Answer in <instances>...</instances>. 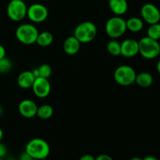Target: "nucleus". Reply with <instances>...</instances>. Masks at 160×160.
<instances>
[{"instance_id": "nucleus-25", "label": "nucleus", "mask_w": 160, "mask_h": 160, "mask_svg": "<svg viewBox=\"0 0 160 160\" xmlns=\"http://www.w3.org/2000/svg\"><path fill=\"white\" fill-rule=\"evenodd\" d=\"M95 160H113V159L107 154H101L95 158Z\"/></svg>"}, {"instance_id": "nucleus-8", "label": "nucleus", "mask_w": 160, "mask_h": 160, "mask_svg": "<svg viewBox=\"0 0 160 160\" xmlns=\"http://www.w3.org/2000/svg\"><path fill=\"white\" fill-rule=\"evenodd\" d=\"M48 9L41 3H34L28 7L27 17L33 23H42L48 18Z\"/></svg>"}, {"instance_id": "nucleus-26", "label": "nucleus", "mask_w": 160, "mask_h": 160, "mask_svg": "<svg viewBox=\"0 0 160 160\" xmlns=\"http://www.w3.org/2000/svg\"><path fill=\"white\" fill-rule=\"evenodd\" d=\"M19 160H34V159H33L29 154H28L26 152H23L21 153V155L20 156Z\"/></svg>"}, {"instance_id": "nucleus-32", "label": "nucleus", "mask_w": 160, "mask_h": 160, "mask_svg": "<svg viewBox=\"0 0 160 160\" xmlns=\"http://www.w3.org/2000/svg\"><path fill=\"white\" fill-rule=\"evenodd\" d=\"M130 160H142V159L140 157H133V158H131Z\"/></svg>"}, {"instance_id": "nucleus-7", "label": "nucleus", "mask_w": 160, "mask_h": 160, "mask_svg": "<svg viewBox=\"0 0 160 160\" xmlns=\"http://www.w3.org/2000/svg\"><path fill=\"white\" fill-rule=\"evenodd\" d=\"M28 6L23 0H10L7 6L6 12L11 20L19 22L27 17Z\"/></svg>"}, {"instance_id": "nucleus-6", "label": "nucleus", "mask_w": 160, "mask_h": 160, "mask_svg": "<svg viewBox=\"0 0 160 160\" xmlns=\"http://www.w3.org/2000/svg\"><path fill=\"white\" fill-rule=\"evenodd\" d=\"M136 72L133 67L128 65H121L114 72V80L122 86H130L135 83Z\"/></svg>"}, {"instance_id": "nucleus-13", "label": "nucleus", "mask_w": 160, "mask_h": 160, "mask_svg": "<svg viewBox=\"0 0 160 160\" xmlns=\"http://www.w3.org/2000/svg\"><path fill=\"white\" fill-rule=\"evenodd\" d=\"M81 43L74 36H70L63 42V50L67 55H76L81 48Z\"/></svg>"}, {"instance_id": "nucleus-27", "label": "nucleus", "mask_w": 160, "mask_h": 160, "mask_svg": "<svg viewBox=\"0 0 160 160\" xmlns=\"http://www.w3.org/2000/svg\"><path fill=\"white\" fill-rule=\"evenodd\" d=\"M79 160H95V157H94L92 155L86 154L81 156Z\"/></svg>"}, {"instance_id": "nucleus-22", "label": "nucleus", "mask_w": 160, "mask_h": 160, "mask_svg": "<svg viewBox=\"0 0 160 160\" xmlns=\"http://www.w3.org/2000/svg\"><path fill=\"white\" fill-rule=\"evenodd\" d=\"M12 67V61L9 59L6 58V56L0 59V73L4 74L7 73L11 70Z\"/></svg>"}, {"instance_id": "nucleus-18", "label": "nucleus", "mask_w": 160, "mask_h": 160, "mask_svg": "<svg viewBox=\"0 0 160 160\" xmlns=\"http://www.w3.org/2000/svg\"><path fill=\"white\" fill-rule=\"evenodd\" d=\"M53 40H54V38H53L52 33L48 32V31H43V32L38 34L36 43L39 46L47 47L52 43Z\"/></svg>"}, {"instance_id": "nucleus-28", "label": "nucleus", "mask_w": 160, "mask_h": 160, "mask_svg": "<svg viewBox=\"0 0 160 160\" xmlns=\"http://www.w3.org/2000/svg\"><path fill=\"white\" fill-rule=\"evenodd\" d=\"M6 48H4V46L0 45V59H2V58L6 56Z\"/></svg>"}, {"instance_id": "nucleus-20", "label": "nucleus", "mask_w": 160, "mask_h": 160, "mask_svg": "<svg viewBox=\"0 0 160 160\" xmlns=\"http://www.w3.org/2000/svg\"><path fill=\"white\" fill-rule=\"evenodd\" d=\"M107 51L113 56H119L121 55V45L116 39L110 40L106 45Z\"/></svg>"}, {"instance_id": "nucleus-4", "label": "nucleus", "mask_w": 160, "mask_h": 160, "mask_svg": "<svg viewBox=\"0 0 160 160\" xmlns=\"http://www.w3.org/2000/svg\"><path fill=\"white\" fill-rule=\"evenodd\" d=\"M139 53L147 59H153L160 55V44L158 41L145 36L138 42Z\"/></svg>"}, {"instance_id": "nucleus-11", "label": "nucleus", "mask_w": 160, "mask_h": 160, "mask_svg": "<svg viewBox=\"0 0 160 160\" xmlns=\"http://www.w3.org/2000/svg\"><path fill=\"white\" fill-rule=\"evenodd\" d=\"M121 45V56L127 58H131L139 53V44L135 39H125Z\"/></svg>"}, {"instance_id": "nucleus-10", "label": "nucleus", "mask_w": 160, "mask_h": 160, "mask_svg": "<svg viewBox=\"0 0 160 160\" xmlns=\"http://www.w3.org/2000/svg\"><path fill=\"white\" fill-rule=\"evenodd\" d=\"M33 92L38 98H43L48 96L51 92V84L47 78H36L32 87Z\"/></svg>"}, {"instance_id": "nucleus-23", "label": "nucleus", "mask_w": 160, "mask_h": 160, "mask_svg": "<svg viewBox=\"0 0 160 160\" xmlns=\"http://www.w3.org/2000/svg\"><path fill=\"white\" fill-rule=\"evenodd\" d=\"M39 77L48 79L52 74V68L48 64H42L38 68Z\"/></svg>"}, {"instance_id": "nucleus-30", "label": "nucleus", "mask_w": 160, "mask_h": 160, "mask_svg": "<svg viewBox=\"0 0 160 160\" xmlns=\"http://www.w3.org/2000/svg\"><path fill=\"white\" fill-rule=\"evenodd\" d=\"M2 138H3V131L1 129V128H0V142H1L2 140Z\"/></svg>"}, {"instance_id": "nucleus-12", "label": "nucleus", "mask_w": 160, "mask_h": 160, "mask_svg": "<svg viewBox=\"0 0 160 160\" xmlns=\"http://www.w3.org/2000/svg\"><path fill=\"white\" fill-rule=\"evenodd\" d=\"M18 109L22 117L30 119L35 117L37 114L38 106L32 100L23 99L19 104Z\"/></svg>"}, {"instance_id": "nucleus-29", "label": "nucleus", "mask_w": 160, "mask_h": 160, "mask_svg": "<svg viewBox=\"0 0 160 160\" xmlns=\"http://www.w3.org/2000/svg\"><path fill=\"white\" fill-rule=\"evenodd\" d=\"M142 160H159L157 158L154 157V156H148L146 157L143 158Z\"/></svg>"}, {"instance_id": "nucleus-9", "label": "nucleus", "mask_w": 160, "mask_h": 160, "mask_svg": "<svg viewBox=\"0 0 160 160\" xmlns=\"http://www.w3.org/2000/svg\"><path fill=\"white\" fill-rule=\"evenodd\" d=\"M141 16L143 21L149 25L159 23L160 10L156 5L152 3H146L141 8Z\"/></svg>"}, {"instance_id": "nucleus-34", "label": "nucleus", "mask_w": 160, "mask_h": 160, "mask_svg": "<svg viewBox=\"0 0 160 160\" xmlns=\"http://www.w3.org/2000/svg\"><path fill=\"white\" fill-rule=\"evenodd\" d=\"M0 160H2V158H0Z\"/></svg>"}, {"instance_id": "nucleus-14", "label": "nucleus", "mask_w": 160, "mask_h": 160, "mask_svg": "<svg viewBox=\"0 0 160 160\" xmlns=\"http://www.w3.org/2000/svg\"><path fill=\"white\" fill-rule=\"evenodd\" d=\"M35 77L33 74L32 71L25 70L19 74L17 78V84L19 87L23 89H28L32 87Z\"/></svg>"}, {"instance_id": "nucleus-3", "label": "nucleus", "mask_w": 160, "mask_h": 160, "mask_svg": "<svg viewBox=\"0 0 160 160\" xmlns=\"http://www.w3.org/2000/svg\"><path fill=\"white\" fill-rule=\"evenodd\" d=\"M97 32V28L93 22L84 21L76 27L73 36L81 43H89L95 39Z\"/></svg>"}, {"instance_id": "nucleus-35", "label": "nucleus", "mask_w": 160, "mask_h": 160, "mask_svg": "<svg viewBox=\"0 0 160 160\" xmlns=\"http://www.w3.org/2000/svg\"><path fill=\"white\" fill-rule=\"evenodd\" d=\"M108 1H109V0H108Z\"/></svg>"}, {"instance_id": "nucleus-17", "label": "nucleus", "mask_w": 160, "mask_h": 160, "mask_svg": "<svg viewBox=\"0 0 160 160\" xmlns=\"http://www.w3.org/2000/svg\"><path fill=\"white\" fill-rule=\"evenodd\" d=\"M127 29L134 33H138L142 31L144 28V21L139 17H133L126 20Z\"/></svg>"}, {"instance_id": "nucleus-5", "label": "nucleus", "mask_w": 160, "mask_h": 160, "mask_svg": "<svg viewBox=\"0 0 160 160\" xmlns=\"http://www.w3.org/2000/svg\"><path fill=\"white\" fill-rule=\"evenodd\" d=\"M106 32L109 38L117 39L120 38L127 31L126 20L120 16H115L107 20L106 23Z\"/></svg>"}, {"instance_id": "nucleus-33", "label": "nucleus", "mask_w": 160, "mask_h": 160, "mask_svg": "<svg viewBox=\"0 0 160 160\" xmlns=\"http://www.w3.org/2000/svg\"><path fill=\"white\" fill-rule=\"evenodd\" d=\"M2 108L1 106H0V116L2 115Z\"/></svg>"}, {"instance_id": "nucleus-19", "label": "nucleus", "mask_w": 160, "mask_h": 160, "mask_svg": "<svg viewBox=\"0 0 160 160\" xmlns=\"http://www.w3.org/2000/svg\"><path fill=\"white\" fill-rule=\"evenodd\" d=\"M53 115V108L50 105L44 104L40 106H38L37 114L38 117L42 120H48L51 118Z\"/></svg>"}, {"instance_id": "nucleus-21", "label": "nucleus", "mask_w": 160, "mask_h": 160, "mask_svg": "<svg viewBox=\"0 0 160 160\" xmlns=\"http://www.w3.org/2000/svg\"><path fill=\"white\" fill-rule=\"evenodd\" d=\"M147 36L154 40L159 41L160 39V23H156L150 25L147 31Z\"/></svg>"}, {"instance_id": "nucleus-15", "label": "nucleus", "mask_w": 160, "mask_h": 160, "mask_svg": "<svg viewBox=\"0 0 160 160\" xmlns=\"http://www.w3.org/2000/svg\"><path fill=\"white\" fill-rule=\"evenodd\" d=\"M109 6L110 10L116 16L125 14L128 9V3L127 0H109Z\"/></svg>"}, {"instance_id": "nucleus-2", "label": "nucleus", "mask_w": 160, "mask_h": 160, "mask_svg": "<svg viewBox=\"0 0 160 160\" xmlns=\"http://www.w3.org/2000/svg\"><path fill=\"white\" fill-rule=\"evenodd\" d=\"M38 30L31 23L20 24L16 30V38L23 45H33L36 43L38 36Z\"/></svg>"}, {"instance_id": "nucleus-31", "label": "nucleus", "mask_w": 160, "mask_h": 160, "mask_svg": "<svg viewBox=\"0 0 160 160\" xmlns=\"http://www.w3.org/2000/svg\"><path fill=\"white\" fill-rule=\"evenodd\" d=\"M156 68H157V70L158 72H159V73L160 74V60L157 63V67H156Z\"/></svg>"}, {"instance_id": "nucleus-16", "label": "nucleus", "mask_w": 160, "mask_h": 160, "mask_svg": "<svg viewBox=\"0 0 160 160\" xmlns=\"http://www.w3.org/2000/svg\"><path fill=\"white\" fill-rule=\"evenodd\" d=\"M135 83L139 87L146 88L152 84L153 77L152 76L151 73L148 72H142L136 75Z\"/></svg>"}, {"instance_id": "nucleus-1", "label": "nucleus", "mask_w": 160, "mask_h": 160, "mask_svg": "<svg viewBox=\"0 0 160 160\" xmlns=\"http://www.w3.org/2000/svg\"><path fill=\"white\" fill-rule=\"evenodd\" d=\"M25 152L34 160H42L49 156L50 146L46 141L37 138L28 142L25 147Z\"/></svg>"}, {"instance_id": "nucleus-24", "label": "nucleus", "mask_w": 160, "mask_h": 160, "mask_svg": "<svg viewBox=\"0 0 160 160\" xmlns=\"http://www.w3.org/2000/svg\"><path fill=\"white\" fill-rule=\"evenodd\" d=\"M6 154H7V148L4 144L0 142V158L2 159L6 156Z\"/></svg>"}]
</instances>
